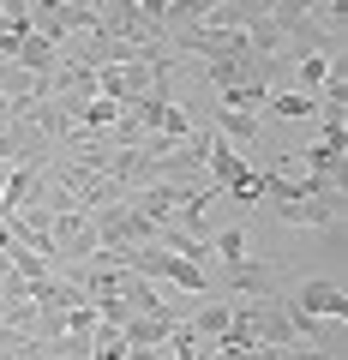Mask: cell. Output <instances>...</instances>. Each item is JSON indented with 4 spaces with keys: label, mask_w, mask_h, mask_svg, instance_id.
<instances>
[{
    "label": "cell",
    "mask_w": 348,
    "mask_h": 360,
    "mask_svg": "<svg viewBox=\"0 0 348 360\" xmlns=\"http://www.w3.org/2000/svg\"><path fill=\"white\" fill-rule=\"evenodd\" d=\"M222 288H228L234 300H283L288 295V264L283 258L246 252L240 264H222Z\"/></svg>",
    "instance_id": "cell-1"
},
{
    "label": "cell",
    "mask_w": 348,
    "mask_h": 360,
    "mask_svg": "<svg viewBox=\"0 0 348 360\" xmlns=\"http://www.w3.org/2000/svg\"><path fill=\"white\" fill-rule=\"evenodd\" d=\"M283 300L300 312V319H318V324H330V319H342V312H348V295H342L336 276H300V283H288Z\"/></svg>",
    "instance_id": "cell-2"
},
{
    "label": "cell",
    "mask_w": 348,
    "mask_h": 360,
    "mask_svg": "<svg viewBox=\"0 0 348 360\" xmlns=\"http://www.w3.org/2000/svg\"><path fill=\"white\" fill-rule=\"evenodd\" d=\"M271 217L283 229H342V205H324V198H288V205H271Z\"/></svg>",
    "instance_id": "cell-3"
},
{
    "label": "cell",
    "mask_w": 348,
    "mask_h": 360,
    "mask_svg": "<svg viewBox=\"0 0 348 360\" xmlns=\"http://www.w3.org/2000/svg\"><path fill=\"white\" fill-rule=\"evenodd\" d=\"M264 115L271 120H312L318 115V96H307V90H271V96H264Z\"/></svg>",
    "instance_id": "cell-4"
},
{
    "label": "cell",
    "mask_w": 348,
    "mask_h": 360,
    "mask_svg": "<svg viewBox=\"0 0 348 360\" xmlns=\"http://www.w3.org/2000/svg\"><path fill=\"white\" fill-rule=\"evenodd\" d=\"M228 319H234V307H228V300H205V307H193V312H186V330H193V336H205V342H222Z\"/></svg>",
    "instance_id": "cell-5"
},
{
    "label": "cell",
    "mask_w": 348,
    "mask_h": 360,
    "mask_svg": "<svg viewBox=\"0 0 348 360\" xmlns=\"http://www.w3.org/2000/svg\"><path fill=\"white\" fill-rule=\"evenodd\" d=\"M222 193H228L234 205H246V210H252V205H264V180H258V168H240V174H234L228 186H222Z\"/></svg>",
    "instance_id": "cell-6"
},
{
    "label": "cell",
    "mask_w": 348,
    "mask_h": 360,
    "mask_svg": "<svg viewBox=\"0 0 348 360\" xmlns=\"http://www.w3.org/2000/svg\"><path fill=\"white\" fill-rule=\"evenodd\" d=\"M318 144H324V150H342V156H348V115L318 108Z\"/></svg>",
    "instance_id": "cell-7"
},
{
    "label": "cell",
    "mask_w": 348,
    "mask_h": 360,
    "mask_svg": "<svg viewBox=\"0 0 348 360\" xmlns=\"http://www.w3.org/2000/svg\"><path fill=\"white\" fill-rule=\"evenodd\" d=\"M210 258H222V264H240V258H246V229H222L217 240H210Z\"/></svg>",
    "instance_id": "cell-8"
},
{
    "label": "cell",
    "mask_w": 348,
    "mask_h": 360,
    "mask_svg": "<svg viewBox=\"0 0 348 360\" xmlns=\"http://www.w3.org/2000/svg\"><path fill=\"white\" fill-rule=\"evenodd\" d=\"M288 360H342L336 348H288Z\"/></svg>",
    "instance_id": "cell-9"
}]
</instances>
